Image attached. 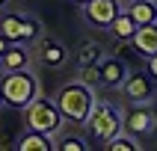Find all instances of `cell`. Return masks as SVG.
<instances>
[{"mask_svg":"<svg viewBox=\"0 0 157 151\" xmlns=\"http://www.w3.org/2000/svg\"><path fill=\"white\" fill-rule=\"evenodd\" d=\"M98 68H101V83L110 89L122 86L124 77H128V65H124L119 56H104V59L98 62Z\"/></svg>","mask_w":157,"mask_h":151,"instance_id":"ba28073f","label":"cell"},{"mask_svg":"<svg viewBox=\"0 0 157 151\" xmlns=\"http://www.w3.org/2000/svg\"><path fill=\"white\" fill-rule=\"evenodd\" d=\"M56 148L59 151H86V139H80V136H62V139H56Z\"/></svg>","mask_w":157,"mask_h":151,"instance_id":"d6986e66","label":"cell"},{"mask_svg":"<svg viewBox=\"0 0 157 151\" xmlns=\"http://www.w3.org/2000/svg\"><path fill=\"white\" fill-rule=\"evenodd\" d=\"M119 12H122V0H89L83 6V18L95 27H104V30L113 24V18Z\"/></svg>","mask_w":157,"mask_h":151,"instance_id":"52a82bcc","label":"cell"},{"mask_svg":"<svg viewBox=\"0 0 157 151\" xmlns=\"http://www.w3.org/2000/svg\"><path fill=\"white\" fill-rule=\"evenodd\" d=\"M0 89H3L6 107H15V110H27L36 98L42 95L39 80H36V74H33L30 68L3 71V74H0Z\"/></svg>","mask_w":157,"mask_h":151,"instance_id":"6da1fadb","label":"cell"},{"mask_svg":"<svg viewBox=\"0 0 157 151\" xmlns=\"http://www.w3.org/2000/svg\"><path fill=\"white\" fill-rule=\"evenodd\" d=\"M104 148H107V151H136V148H142V145L136 142V136H133V133L122 130V133H116V136L107 142Z\"/></svg>","mask_w":157,"mask_h":151,"instance_id":"e0dca14e","label":"cell"},{"mask_svg":"<svg viewBox=\"0 0 157 151\" xmlns=\"http://www.w3.org/2000/svg\"><path fill=\"white\" fill-rule=\"evenodd\" d=\"M3 107H6V98H3V89H0V110H3Z\"/></svg>","mask_w":157,"mask_h":151,"instance_id":"603a6c76","label":"cell"},{"mask_svg":"<svg viewBox=\"0 0 157 151\" xmlns=\"http://www.w3.org/2000/svg\"><path fill=\"white\" fill-rule=\"evenodd\" d=\"M0 71H3V53H0Z\"/></svg>","mask_w":157,"mask_h":151,"instance_id":"484cf974","label":"cell"},{"mask_svg":"<svg viewBox=\"0 0 157 151\" xmlns=\"http://www.w3.org/2000/svg\"><path fill=\"white\" fill-rule=\"evenodd\" d=\"M145 71H148L151 77H154V83H157V53H151V56H148V65H145Z\"/></svg>","mask_w":157,"mask_h":151,"instance_id":"44dd1931","label":"cell"},{"mask_svg":"<svg viewBox=\"0 0 157 151\" xmlns=\"http://www.w3.org/2000/svg\"><path fill=\"white\" fill-rule=\"evenodd\" d=\"M15 148L18 151H51V148H56V139L48 136V133H42V130H30L27 127V133L18 136Z\"/></svg>","mask_w":157,"mask_h":151,"instance_id":"7c38bea8","label":"cell"},{"mask_svg":"<svg viewBox=\"0 0 157 151\" xmlns=\"http://www.w3.org/2000/svg\"><path fill=\"white\" fill-rule=\"evenodd\" d=\"M0 33L6 36L9 42H21V33H24V15H18V12H3V15H0Z\"/></svg>","mask_w":157,"mask_h":151,"instance_id":"9a60e30c","label":"cell"},{"mask_svg":"<svg viewBox=\"0 0 157 151\" xmlns=\"http://www.w3.org/2000/svg\"><path fill=\"white\" fill-rule=\"evenodd\" d=\"M80 80H83L86 86L95 89L98 83H101V68H98V65H86V68H80Z\"/></svg>","mask_w":157,"mask_h":151,"instance_id":"ffe728a7","label":"cell"},{"mask_svg":"<svg viewBox=\"0 0 157 151\" xmlns=\"http://www.w3.org/2000/svg\"><path fill=\"white\" fill-rule=\"evenodd\" d=\"M53 101L65 115V122H86L89 110L95 104V95H92V86H86L83 80H74V83H65Z\"/></svg>","mask_w":157,"mask_h":151,"instance_id":"7a4b0ae2","label":"cell"},{"mask_svg":"<svg viewBox=\"0 0 157 151\" xmlns=\"http://www.w3.org/2000/svg\"><path fill=\"white\" fill-rule=\"evenodd\" d=\"M107 30H110V33H113V39H119V42H131L133 33H136V21L128 15V9H122V12L113 18V24L107 27Z\"/></svg>","mask_w":157,"mask_h":151,"instance_id":"5bb4252c","label":"cell"},{"mask_svg":"<svg viewBox=\"0 0 157 151\" xmlns=\"http://www.w3.org/2000/svg\"><path fill=\"white\" fill-rule=\"evenodd\" d=\"M104 59V51H101V44L95 42H83L74 53V62H77V68H86V65H98V62Z\"/></svg>","mask_w":157,"mask_h":151,"instance_id":"2e32d148","label":"cell"},{"mask_svg":"<svg viewBox=\"0 0 157 151\" xmlns=\"http://www.w3.org/2000/svg\"><path fill=\"white\" fill-rule=\"evenodd\" d=\"M119 89L124 92V98L131 104H148L151 98H154V77H151L148 71H133V74L124 77V83Z\"/></svg>","mask_w":157,"mask_h":151,"instance_id":"5b68a950","label":"cell"},{"mask_svg":"<svg viewBox=\"0 0 157 151\" xmlns=\"http://www.w3.org/2000/svg\"><path fill=\"white\" fill-rule=\"evenodd\" d=\"M122 9H128V15L136 21V27L157 21V0H122Z\"/></svg>","mask_w":157,"mask_h":151,"instance_id":"30bf717a","label":"cell"},{"mask_svg":"<svg viewBox=\"0 0 157 151\" xmlns=\"http://www.w3.org/2000/svg\"><path fill=\"white\" fill-rule=\"evenodd\" d=\"M131 44L136 47V53H142V56H145V59H148L151 53H157V21L136 27V33H133Z\"/></svg>","mask_w":157,"mask_h":151,"instance_id":"9c48e42d","label":"cell"},{"mask_svg":"<svg viewBox=\"0 0 157 151\" xmlns=\"http://www.w3.org/2000/svg\"><path fill=\"white\" fill-rule=\"evenodd\" d=\"M6 6H9V0H0V12H6Z\"/></svg>","mask_w":157,"mask_h":151,"instance_id":"cb8c5ba5","label":"cell"},{"mask_svg":"<svg viewBox=\"0 0 157 151\" xmlns=\"http://www.w3.org/2000/svg\"><path fill=\"white\" fill-rule=\"evenodd\" d=\"M74 3H77L80 9H83V6H86V3H89V0H74Z\"/></svg>","mask_w":157,"mask_h":151,"instance_id":"d4e9b609","label":"cell"},{"mask_svg":"<svg viewBox=\"0 0 157 151\" xmlns=\"http://www.w3.org/2000/svg\"><path fill=\"white\" fill-rule=\"evenodd\" d=\"M24 122H27L30 130H42V133H48V136H56L59 127H62V122H65V115L59 113L56 101L39 95L33 104L24 110Z\"/></svg>","mask_w":157,"mask_h":151,"instance_id":"277c9868","label":"cell"},{"mask_svg":"<svg viewBox=\"0 0 157 151\" xmlns=\"http://www.w3.org/2000/svg\"><path fill=\"white\" fill-rule=\"evenodd\" d=\"M89 127V133H92V139L101 142V145H107V142L113 139L116 133L124 130V122H122V113L116 110L113 104H107V101H98L92 104V110H89L86 122H83Z\"/></svg>","mask_w":157,"mask_h":151,"instance_id":"3957f363","label":"cell"},{"mask_svg":"<svg viewBox=\"0 0 157 151\" xmlns=\"http://www.w3.org/2000/svg\"><path fill=\"white\" fill-rule=\"evenodd\" d=\"M39 59H42L48 68H59L62 62L68 59V51H65L56 39H48V36H44V39H39Z\"/></svg>","mask_w":157,"mask_h":151,"instance_id":"8fae6325","label":"cell"},{"mask_svg":"<svg viewBox=\"0 0 157 151\" xmlns=\"http://www.w3.org/2000/svg\"><path fill=\"white\" fill-rule=\"evenodd\" d=\"M18 68H30V47L21 42H12L9 51L3 53V71H18Z\"/></svg>","mask_w":157,"mask_h":151,"instance_id":"4fadbf2b","label":"cell"},{"mask_svg":"<svg viewBox=\"0 0 157 151\" xmlns=\"http://www.w3.org/2000/svg\"><path fill=\"white\" fill-rule=\"evenodd\" d=\"M42 39V24H39V18L33 15H24V33H21V44H33Z\"/></svg>","mask_w":157,"mask_h":151,"instance_id":"ac0fdd59","label":"cell"},{"mask_svg":"<svg viewBox=\"0 0 157 151\" xmlns=\"http://www.w3.org/2000/svg\"><path fill=\"white\" fill-rule=\"evenodd\" d=\"M122 122H124V130L133 133V136L140 139V136H148V133L154 130L157 119H154L148 104H131V110L122 115Z\"/></svg>","mask_w":157,"mask_h":151,"instance_id":"8992f818","label":"cell"},{"mask_svg":"<svg viewBox=\"0 0 157 151\" xmlns=\"http://www.w3.org/2000/svg\"><path fill=\"white\" fill-rule=\"evenodd\" d=\"M9 44H12V42H9L3 33H0V53H6V51H9Z\"/></svg>","mask_w":157,"mask_h":151,"instance_id":"7402d4cb","label":"cell"}]
</instances>
